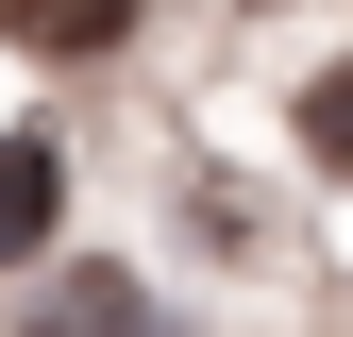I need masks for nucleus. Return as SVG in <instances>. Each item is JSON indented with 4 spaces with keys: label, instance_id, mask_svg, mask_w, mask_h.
Instances as JSON below:
<instances>
[{
    "label": "nucleus",
    "instance_id": "obj_3",
    "mask_svg": "<svg viewBox=\"0 0 353 337\" xmlns=\"http://www.w3.org/2000/svg\"><path fill=\"white\" fill-rule=\"evenodd\" d=\"M0 34H17V51H51V68H84V51H118V34H135V0H0Z\"/></svg>",
    "mask_w": 353,
    "mask_h": 337
},
{
    "label": "nucleus",
    "instance_id": "obj_1",
    "mask_svg": "<svg viewBox=\"0 0 353 337\" xmlns=\"http://www.w3.org/2000/svg\"><path fill=\"white\" fill-rule=\"evenodd\" d=\"M51 220H68V135H0V270L51 253Z\"/></svg>",
    "mask_w": 353,
    "mask_h": 337
},
{
    "label": "nucleus",
    "instance_id": "obj_2",
    "mask_svg": "<svg viewBox=\"0 0 353 337\" xmlns=\"http://www.w3.org/2000/svg\"><path fill=\"white\" fill-rule=\"evenodd\" d=\"M34 337H152V287L135 270H68V287H34Z\"/></svg>",
    "mask_w": 353,
    "mask_h": 337
},
{
    "label": "nucleus",
    "instance_id": "obj_4",
    "mask_svg": "<svg viewBox=\"0 0 353 337\" xmlns=\"http://www.w3.org/2000/svg\"><path fill=\"white\" fill-rule=\"evenodd\" d=\"M303 152L353 186V68H320V84H303Z\"/></svg>",
    "mask_w": 353,
    "mask_h": 337
}]
</instances>
